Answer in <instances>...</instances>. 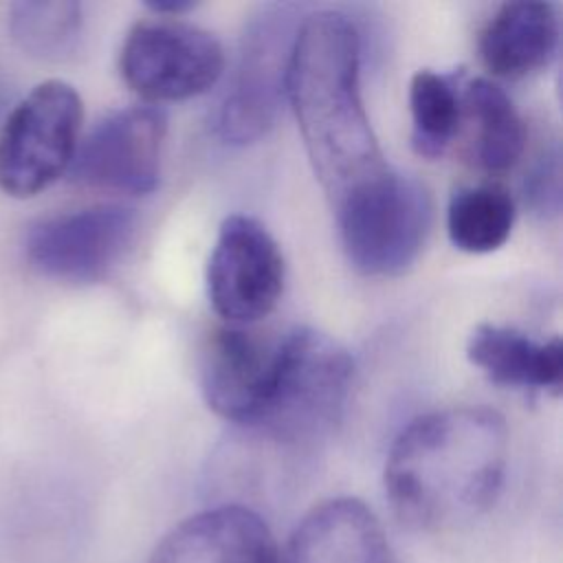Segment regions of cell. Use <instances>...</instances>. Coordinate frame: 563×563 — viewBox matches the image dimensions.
<instances>
[{"label": "cell", "instance_id": "6da1fadb", "mask_svg": "<svg viewBox=\"0 0 563 563\" xmlns=\"http://www.w3.org/2000/svg\"><path fill=\"white\" fill-rule=\"evenodd\" d=\"M508 466V427L499 411L468 405L411 420L385 462V495L396 519L418 532H453L497 501Z\"/></svg>", "mask_w": 563, "mask_h": 563}, {"label": "cell", "instance_id": "7a4b0ae2", "mask_svg": "<svg viewBox=\"0 0 563 563\" xmlns=\"http://www.w3.org/2000/svg\"><path fill=\"white\" fill-rule=\"evenodd\" d=\"M361 35L341 11L303 13L288 64L286 97L332 205L380 176L385 161L361 99Z\"/></svg>", "mask_w": 563, "mask_h": 563}, {"label": "cell", "instance_id": "3957f363", "mask_svg": "<svg viewBox=\"0 0 563 563\" xmlns=\"http://www.w3.org/2000/svg\"><path fill=\"white\" fill-rule=\"evenodd\" d=\"M354 363L343 345L312 328L279 339L266 402L253 429L279 444H303L325 435L343 416Z\"/></svg>", "mask_w": 563, "mask_h": 563}, {"label": "cell", "instance_id": "277c9868", "mask_svg": "<svg viewBox=\"0 0 563 563\" xmlns=\"http://www.w3.org/2000/svg\"><path fill=\"white\" fill-rule=\"evenodd\" d=\"M350 264L369 277L405 273L422 253L433 222L427 187L394 167L332 205Z\"/></svg>", "mask_w": 563, "mask_h": 563}, {"label": "cell", "instance_id": "5b68a950", "mask_svg": "<svg viewBox=\"0 0 563 563\" xmlns=\"http://www.w3.org/2000/svg\"><path fill=\"white\" fill-rule=\"evenodd\" d=\"M301 18L295 4H264L251 15L216 112V132L224 143H253L275 123L286 97L290 51Z\"/></svg>", "mask_w": 563, "mask_h": 563}, {"label": "cell", "instance_id": "8992f818", "mask_svg": "<svg viewBox=\"0 0 563 563\" xmlns=\"http://www.w3.org/2000/svg\"><path fill=\"white\" fill-rule=\"evenodd\" d=\"M81 119L84 103L70 84L62 79L37 84L0 130V189L31 198L53 185L70 169Z\"/></svg>", "mask_w": 563, "mask_h": 563}, {"label": "cell", "instance_id": "52a82bcc", "mask_svg": "<svg viewBox=\"0 0 563 563\" xmlns=\"http://www.w3.org/2000/svg\"><path fill=\"white\" fill-rule=\"evenodd\" d=\"M119 70L145 101H183L207 92L220 79L224 51L216 35L198 24L152 15L128 31Z\"/></svg>", "mask_w": 563, "mask_h": 563}, {"label": "cell", "instance_id": "ba28073f", "mask_svg": "<svg viewBox=\"0 0 563 563\" xmlns=\"http://www.w3.org/2000/svg\"><path fill=\"white\" fill-rule=\"evenodd\" d=\"M284 290V255L268 229L244 213L229 216L207 264V295L231 325L264 319Z\"/></svg>", "mask_w": 563, "mask_h": 563}, {"label": "cell", "instance_id": "9c48e42d", "mask_svg": "<svg viewBox=\"0 0 563 563\" xmlns=\"http://www.w3.org/2000/svg\"><path fill=\"white\" fill-rule=\"evenodd\" d=\"M139 218L123 205H95L51 216L26 235L29 264L59 282L92 284L103 279L136 235Z\"/></svg>", "mask_w": 563, "mask_h": 563}, {"label": "cell", "instance_id": "30bf717a", "mask_svg": "<svg viewBox=\"0 0 563 563\" xmlns=\"http://www.w3.org/2000/svg\"><path fill=\"white\" fill-rule=\"evenodd\" d=\"M165 114L132 106L101 119L77 145L70 176L77 183L121 194H150L161 178Z\"/></svg>", "mask_w": 563, "mask_h": 563}, {"label": "cell", "instance_id": "8fae6325", "mask_svg": "<svg viewBox=\"0 0 563 563\" xmlns=\"http://www.w3.org/2000/svg\"><path fill=\"white\" fill-rule=\"evenodd\" d=\"M277 341L262 339L242 325L211 334L202 358V396L220 418L253 424L262 411L277 363Z\"/></svg>", "mask_w": 563, "mask_h": 563}, {"label": "cell", "instance_id": "7c38bea8", "mask_svg": "<svg viewBox=\"0 0 563 563\" xmlns=\"http://www.w3.org/2000/svg\"><path fill=\"white\" fill-rule=\"evenodd\" d=\"M150 563H279V550L255 510L222 504L174 526L156 543Z\"/></svg>", "mask_w": 563, "mask_h": 563}, {"label": "cell", "instance_id": "4fadbf2b", "mask_svg": "<svg viewBox=\"0 0 563 563\" xmlns=\"http://www.w3.org/2000/svg\"><path fill=\"white\" fill-rule=\"evenodd\" d=\"M279 563H398V559L372 508L354 497H334L303 515Z\"/></svg>", "mask_w": 563, "mask_h": 563}, {"label": "cell", "instance_id": "5bb4252c", "mask_svg": "<svg viewBox=\"0 0 563 563\" xmlns=\"http://www.w3.org/2000/svg\"><path fill=\"white\" fill-rule=\"evenodd\" d=\"M559 31V13L552 2H506L479 35V57L495 77L521 79L552 62Z\"/></svg>", "mask_w": 563, "mask_h": 563}, {"label": "cell", "instance_id": "9a60e30c", "mask_svg": "<svg viewBox=\"0 0 563 563\" xmlns=\"http://www.w3.org/2000/svg\"><path fill=\"white\" fill-rule=\"evenodd\" d=\"M466 356L497 385L561 391L563 345L559 336L534 341L519 330L482 323L468 336Z\"/></svg>", "mask_w": 563, "mask_h": 563}, {"label": "cell", "instance_id": "2e32d148", "mask_svg": "<svg viewBox=\"0 0 563 563\" xmlns=\"http://www.w3.org/2000/svg\"><path fill=\"white\" fill-rule=\"evenodd\" d=\"M473 163L488 174L517 165L526 147V128L512 99L495 81L477 77L462 86V125Z\"/></svg>", "mask_w": 563, "mask_h": 563}, {"label": "cell", "instance_id": "e0dca14e", "mask_svg": "<svg viewBox=\"0 0 563 563\" xmlns=\"http://www.w3.org/2000/svg\"><path fill=\"white\" fill-rule=\"evenodd\" d=\"M515 200L495 183L457 189L446 209V231L455 249L473 255L497 251L510 238Z\"/></svg>", "mask_w": 563, "mask_h": 563}, {"label": "cell", "instance_id": "ac0fdd59", "mask_svg": "<svg viewBox=\"0 0 563 563\" xmlns=\"http://www.w3.org/2000/svg\"><path fill=\"white\" fill-rule=\"evenodd\" d=\"M409 112L413 152L438 158L460 134L462 88L453 77L422 68L409 81Z\"/></svg>", "mask_w": 563, "mask_h": 563}, {"label": "cell", "instance_id": "d6986e66", "mask_svg": "<svg viewBox=\"0 0 563 563\" xmlns=\"http://www.w3.org/2000/svg\"><path fill=\"white\" fill-rule=\"evenodd\" d=\"M81 4L66 0H24L11 4L9 31L15 44L40 59L68 57L81 37Z\"/></svg>", "mask_w": 563, "mask_h": 563}, {"label": "cell", "instance_id": "ffe728a7", "mask_svg": "<svg viewBox=\"0 0 563 563\" xmlns=\"http://www.w3.org/2000/svg\"><path fill=\"white\" fill-rule=\"evenodd\" d=\"M526 200L541 216H554L561 207L559 150H545L526 176Z\"/></svg>", "mask_w": 563, "mask_h": 563}]
</instances>
